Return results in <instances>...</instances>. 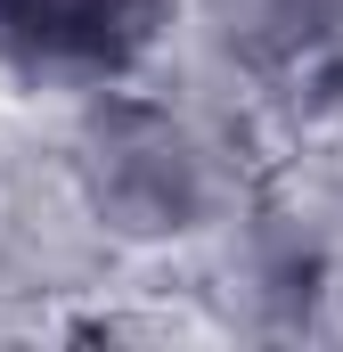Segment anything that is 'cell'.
Returning <instances> with one entry per match:
<instances>
[{
  "label": "cell",
  "instance_id": "obj_1",
  "mask_svg": "<svg viewBox=\"0 0 343 352\" xmlns=\"http://www.w3.org/2000/svg\"><path fill=\"white\" fill-rule=\"evenodd\" d=\"M172 0H0V74L106 90L164 41Z\"/></svg>",
  "mask_w": 343,
  "mask_h": 352
},
{
  "label": "cell",
  "instance_id": "obj_2",
  "mask_svg": "<svg viewBox=\"0 0 343 352\" xmlns=\"http://www.w3.org/2000/svg\"><path fill=\"white\" fill-rule=\"evenodd\" d=\"M335 16H343V0H213V25H221L237 50H254V58L311 50Z\"/></svg>",
  "mask_w": 343,
  "mask_h": 352
}]
</instances>
